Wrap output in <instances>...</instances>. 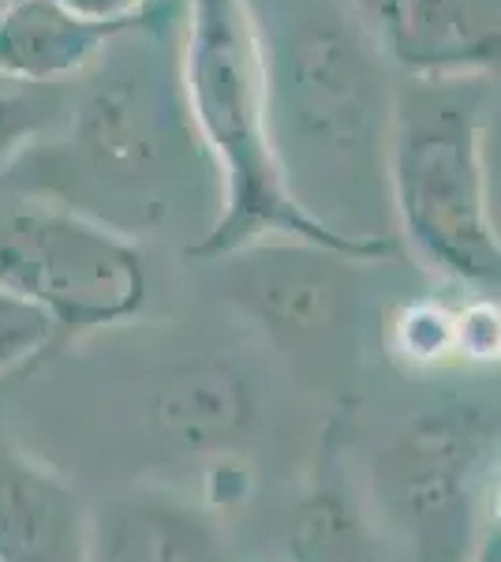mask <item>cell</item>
Instances as JSON below:
<instances>
[{
  "label": "cell",
  "mask_w": 501,
  "mask_h": 562,
  "mask_svg": "<svg viewBox=\"0 0 501 562\" xmlns=\"http://www.w3.org/2000/svg\"><path fill=\"white\" fill-rule=\"evenodd\" d=\"M471 562H501V532H498V525L487 532V537H482V543L476 548Z\"/></svg>",
  "instance_id": "obj_17"
},
{
  "label": "cell",
  "mask_w": 501,
  "mask_h": 562,
  "mask_svg": "<svg viewBox=\"0 0 501 562\" xmlns=\"http://www.w3.org/2000/svg\"><path fill=\"white\" fill-rule=\"evenodd\" d=\"M494 98L490 76L397 83L386 154L397 248H408L434 274L479 293H498L501 281L487 173Z\"/></svg>",
  "instance_id": "obj_3"
},
{
  "label": "cell",
  "mask_w": 501,
  "mask_h": 562,
  "mask_svg": "<svg viewBox=\"0 0 501 562\" xmlns=\"http://www.w3.org/2000/svg\"><path fill=\"white\" fill-rule=\"evenodd\" d=\"M147 420L166 447L191 458H221L251 431L254 390L232 360L187 357L153 379Z\"/></svg>",
  "instance_id": "obj_10"
},
{
  "label": "cell",
  "mask_w": 501,
  "mask_h": 562,
  "mask_svg": "<svg viewBox=\"0 0 501 562\" xmlns=\"http://www.w3.org/2000/svg\"><path fill=\"white\" fill-rule=\"evenodd\" d=\"M83 562H232V548L203 498L132 484L87 510Z\"/></svg>",
  "instance_id": "obj_9"
},
{
  "label": "cell",
  "mask_w": 501,
  "mask_h": 562,
  "mask_svg": "<svg viewBox=\"0 0 501 562\" xmlns=\"http://www.w3.org/2000/svg\"><path fill=\"white\" fill-rule=\"evenodd\" d=\"M64 4H71L79 15H87V20L124 23V20H132V15H139L143 8H150L153 0H64Z\"/></svg>",
  "instance_id": "obj_16"
},
{
  "label": "cell",
  "mask_w": 501,
  "mask_h": 562,
  "mask_svg": "<svg viewBox=\"0 0 501 562\" xmlns=\"http://www.w3.org/2000/svg\"><path fill=\"white\" fill-rule=\"evenodd\" d=\"M68 87H31L0 76V177L60 132L68 116Z\"/></svg>",
  "instance_id": "obj_14"
},
{
  "label": "cell",
  "mask_w": 501,
  "mask_h": 562,
  "mask_svg": "<svg viewBox=\"0 0 501 562\" xmlns=\"http://www.w3.org/2000/svg\"><path fill=\"white\" fill-rule=\"evenodd\" d=\"M0 285L38 307L68 346L139 319L150 267L127 233L31 199L0 217Z\"/></svg>",
  "instance_id": "obj_6"
},
{
  "label": "cell",
  "mask_w": 501,
  "mask_h": 562,
  "mask_svg": "<svg viewBox=\"0 0 501 562\" xmlns=\"http://www.w3.org/2000/svg\"><path fill=\"white\" fill-rule=\"evenodd\" d=\"M57 349L60 338L53 323L31 301L0 285V386L38 368Z\"/></svg>",
  "instance_id": "obj_15"
},
{
  "label": "cell",
  "mask_w": 501,
  "mask_h": 562,
  "mask_svg": "<svg viewBox=\"0 0 501 562\" xmlns=\"http://www.w3.org/2000/svg\"><path fill=\"white\" fill-rule=\"evenodd\" d=\"M116 26L121 23L87 20L64 0H4L0 76L31 87H68L90 68Z\"/></svg>",
  "instance_id": "obj_12"
},
{
  "label": "cell",
  "mask_w": 501,
  "mask_h": 562,
  "mask_svg": "<svg viewBox=\"0 0 501 562\" xmlns=\"http://www.w3.org/2000/svg\"><path fill=\"white\" fill-rule=\"evenodd\" d=\"M270 150L288 199L330 237L397 256L386 154L394 68L355 0H240Z\"/></svg>",
  "instance_id": "obj_2"
},
{
  "label": "cell",
  "mask_w": 501,
  "mask_h": 562,
  "mask_svg": "<svg viewBox=\"0 0 501 562\" xmlns=\"http://www.w3.org/2000/svg\"><path fill=\"white\" fill-rule=\"evenodd\" d=\"M382 57L405 79L494 76L501 0H355Z\"/></svg>",
  "instance_id": "obj_8"
},
{
  "label": "cell",
  "mask_w": 501,
  "mask_h": 562,
  "mask_svg": "<svg viewBox=\"0 0 501 562\" xmlns=\"http://www.w3.org/2000/svg\"><path fill=\"white\" fill-rule=\"evenodd\" d=\"M87 506L8 435L0 409V562H83Z\"/></svg>",
  "instance_id": "obj_11"
},
{
  "label": "cell",
  "mask_w": 501,
  "mask_h": 562,
  "mask_svg": "<svg viewBox=\"0 0 501 562\" xmlns=\"http://www.w3.org/2000/svg\"><path fill=\"white\" fill-rule=\"evenodd\" d=\"M375 495L415 562H471L498 525V413H419L375 454Z\"/></svg>",
  "instance_id": "obj_5"
},
{
  "label": "cell",
  "mask_w": 501,
  "mask_h": 562,
  "mask_svg": "<svg viewBox=\"0 0 501 562\" xmlns=\"http://www.w3.org/2000/svg\"><path fill=\"white\" fill-rule=\"evenodd\" d=\"M285 551L288 562H386L371 510L337 476H322L296 503Z\"/></svg>",
  "instance_id": "obj_13"
},
{
  "label": "cell",
  "mask_w": 501,
  "mask_h": 562,
  "mask_svg": "<svg viewBox=\"0 0 501 562\" xmlns=\"http://www.w3.org/2000/svg\"><path fill=\"white\" fill-rule=\"evenodd\" d=\"M8 177L135 240L169 225L203 240L221 192L187 105L184 0H153L116 26L68 87L60 132Z\"/></svg>",
  "instance_id": "obj_1"
},
{
  "label": "cell",
  "mask_w": 501,
  "mask_h": 562,
  "mask_svg": "<svg viewBox=\"0 0 501 562\" xmlns=\"http://www.w3.org/2000/svg\"><path fill=\"white\" fill-rule=\"evenodd\" d=\"M0 8H4V0H0Z\"/></svg>",
  "instance_id": "obj_18"
},
{
  "label": "cell",
  "mask_w": 501,
  "mask_h": 562,
  "mask_svg": "<svg viewBox=\"0 0 501 562\" xmlns=\"http://www.w3.org/2000/svg\"><path fill=\"white\" fill-rule=\"evenodd\" d=\"M214 289L259 326L277 352L322 360L341 346L360 312L363 270L375 262L311 240H254L214 259Z\"/></svg>",
  "instance_id": "obj_7"
},
{
  "label": "cell",
  "mask_w": 501,
  "mask_h": 562,
  "mask_svg": "<svg viewBox=\"0 0 501 562\" xmlns=\"http://www.w3.org/2000/svg\"><path fill=\"white\" fill-rule=\"evenodd\" d=\"M184 87L195 132L217 173V217L187 256L214 262L254 240H311L363 262L394 251L337 240L288 199L270 150L259 60L240 0H184Z\"/></svg>",
  "instance_id": "obj_4"
}]
</instances>
